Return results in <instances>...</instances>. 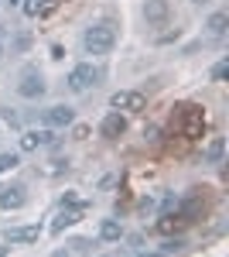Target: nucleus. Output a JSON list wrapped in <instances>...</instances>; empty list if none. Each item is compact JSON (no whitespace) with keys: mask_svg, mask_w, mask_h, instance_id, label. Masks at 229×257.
<instances>
[{"mask_svg":"<svg viewBox=\"0 0 229 257\" xmlns=\"http://www.w3.org/2000/svg\"><path fill=\"white\" fill-rule=\"evenodd\" d=\"M116 45V28L110 21H99V24H89L86 35H82V48L89 55H110Z\"/></svg>","mask_w":229,"mask_h":257,"instance_id":"obj_1","label":"nucleus"},{"mask_svg":"<svg viewBox=\"0 0 229 257\" xmlns=\"http://www.w3.org/2000/svg\"><path fill=\"white\" fill-rule=\"evenodd\" d=\"M69 89H72V93H86V89H93L96 82H99V69H96L93 62H79L76 69H72V72H69Z\"/></svg>","mask_w":229,"mask_h":257,"instance_id":"obj_2","label":"nucleus"},{"mask_svg":"<svg viewBox=\"0 0 229 257\" xmlns=\"http://www.w3.org/2000/svg\"><path fill=\"white\" fill-rule=\"evenodd\" d=\"M110 110H127V113H144L147 110V96L137 89H116L110 96Z\"/></svg>","mask_w":229,"mask_h":257,"instance_id":"obj_3","label":"nucleus"},{"mask_svg":"<svg viewBox=\"0 0 229 257\" xmlns=\"http://www.w3.org/2000/svg\"><path fill=\"white\" fill-rule=\"evenodd\" d=\"M41 123H45V127H52V131H65V127H72V123H76V110H72V106H65V103L48 106V110H41Z\"/></svg>","mask_w":229,"mask_h":257,"instance_id":"obj_4","label":"nucleus"},{"mask_svg":"<svg viewBox=\"0 0 229 257\" xmlns=\"http://www.w3.org/2000/svg\"><path fill=\"white\" fill-rule=\"evenodd\" d=\"M48 93V82H45V76L41 72H24L21 76V82H18V96H24V99H38V96H45Z\"/></svg>","mask_w":229,"mask_h":257,"instance_id":"obj_5","label":"nucleus"},{"mask_svg":"<svg viewBox=\"0 0 229 257\" xmlns=\"http://www.w3.org/2000/svg\"><path fill=\"white\" fill-rule=\"evenodd\" d=\"M41 237V226H11L7 233H4V240L11 243V247H28V243H38Z\"/></svg>","mask_w":229,"mask_h":257,"instance_id":"obj_6","label":"nucleus"},{"mask_svg":"<svg viewBox=\"0 0 229 257\" xmlns=\"http://www.w3.org/2000/svg\"><path fill=\"white\" fill-rule=\"evenodd\" d=\"M86 213V206H62L58 209V216L52 219V233H62V230H69V226H76L79 219Z\"/></svg>","mask_w":229,"mask_h":257,"instance_id":"obj_7","label":"nucleus"},{"mask_svg":"<svg viewBox=\"0 0 229 257\" xmlns=\"http://www.w3.org/2000/svg\"><path fill=\"white\" fill-rule=\"evenodd\" d=\"M21 151H38V148H45V144H52V127H41V131H24L21 134Z\"/></svg>","mask_w":229,"mask_h":257,"instance_id":"obj_8","label":"nucleus"},{"mask_svg":"<svg viewBox=\"0 0 229 257\" xmlns=\"http://www.w3.org/2000/svg\"><path fill=\"white\" fill-rule=\"evenodd\" d=\"M123 131H127V120L120 117V110L106 113V117H103V123H99V134H103L106 141H116L120 134H123Z\"/></svg>","mask_w":229,"mask_h":257,"instance_id":"obj_9","label":"nucleus"},{"mask_svg":"<svg viewBox=\"0 0 229 257\" xmlns=\"http://www.w3.org/2000/svg\"><path fill=\"white\" fill-rule=\"evenodd\" d=\"M144 18L151 21V24H164V21L171 18V4L168 0H147L144 4Z\"/></svg>","mask_w":229,"mask_h":257,"instance_id":"obj_10","label":"nucleus"},{"mask_svg":"<svg viewBox=\"0 0 229 257\" xmlns=\"http://www.w3.org/2000/svg\"><path fill=\"white\" fill-rule=\"evenodd\" d=\"M21 206H24V185L0 189V209H21Z\"/></svg>","mask_w":229,"mask_h":257,"instance_id":"obj_11","label":"nucleus"},{"mask_svg":"<svg viewBox=\"0 0 229 257\" xmlns=\"http://www.w3.org/2000/svg\"><path fill=\"white\" fill-rule=\"evenodd\" d=\"M202 158L209 165H222V158H226V138H212L205 144V151H202Z\"/></svg>","mask_w":229,"mask_h":257,"instance_id":"obj_12","label":"nucleus"},{"mask_svg":"<svg viewBox=\"0 0 229 257\" xmlns=\"http://www.w3.org/2000/svg\"><path fill=\"white\" fill-rule=\"evenodd\" d=\"M226 28H229V14L226 11H215V14L205 21V31H209V38H215V41L226 35Z\"/></svg>","mask_w":229,"mask_h":257,"instance_id":"obj_13","label":"nucleus"},{"mask_svg":"<svg viewBox=\"0 0 229 257\" xmlns=\"http://www.w3.org/2000/svg\"><path fill=\"white\" fill-rule=\"evenodd\" d=\"M55 7V0H21V11L28 14V18H41V14H48Z\"/></svg>","mask_w":229,"mask_h":257,"instance_id":"obj_14","label":"nucleus"},{"mask_svg":"<svg viewBox=\"0 0 229 257\" xmlns=\"http://www.w3.org/2000/svg\"><path fill=\"white\" fill-rule=\"evenodd\" d=\"M123 237V226H120V219H103L99 223V240H106V243H113V240Z\"/></svg>","mask_w":229,"mask_h":257,"instance_id":"obj_15","label":"nucleus"},{"mask_svg":"<svg viewBox=\"0 0 229 257\" xmlns=\"http://www.w3.org/2000/svg\"><path fill=\"white\" fill-rule=\"evenodd\" d=\"M18 165H21V155H14V151H4V155H0V175L14 172Z\"/></svg>","mask_w":229,"mask_h":257,"instance_id":"obj_16","label":"nucleus"},{"mask_svg":"<svg viewBox=\"0 0 229 257\" xmlns=\"http://www.w3.org/2000/svg\"><path fill=\"white\" fill-rule=\"evenodd\" d=\"M28 45H31V38H28V35H18V38H14V45H11V55H21V52H28Z\"/></svg>","mask_w":229,"mask_h":257,"instance_id":"obj_17","label":"nucleus"},{"mask_svg":"<svg viewBox=\"0 0 229 257\" xmlns=\"http://www.w3.org/2000/svg\"><path fill=\"white\" fill-rule=\"evenodd\" d=\"M226 76H229V62L222 59V62H219V65H215V69H212V79H215V82H222V79H226Z\"/></svg>","mask_w":229,"mask_h":257,"instance_id":"obj_18","label":"nucleus"},{"mask_svg":"<svg viewBox=\"0 0 229 257\" xmlns=\"http://www.w3.org/2000/svg\"><path fill=\"white\" fill-rule=\"evenodd\" d=\"M72 138H76V141H86V138H89V127H86V123H76V127H72Z\"/></svg>","mask_w":229,"mask_h":257,"instance_id":"obj_19","label":"nucleus"},{"mask_svg":"<svg viewBox=\"0 0 229 257\" xmlns=\"http://www.w3.org/2000/svg\"><path fill=\"white\" fill-rule=\"evenodd\" d=\"M0 62H4V31H0Z\"/></svg>","mask_w":229,"mask_h":257,"instance_id":"obj_20","label":"nucleus"},{"mask_svg":"<svg viewBox=\"0 0 229 257\" xmlns=\"http://www.w3.org/2000/svg\"><path fill=\"white\" fill-rule=\"evenodd\" d=\"M137 257H168V254H137Z\"/></svg>","mask_w":229,"mask_h":257,"instance_id":"obj_21","label":"nucleus"},{"mask_svg":"<svg viewBox=\"0 0 229 257\" xmlns=\"http://www.w3.org/2000/svg\"><path fill=\"white\" fill-rule=\"evenodd\" d=\"M191 4H198V7H205V4H209V0H191Z\"/></svg>","mask_w":229,"mask_h":257,"instance_id":"obj_22","label":"nucleus"},{"mask_svg":"<svg viewBox=\"0 0 229 257\" xmlns=\"http://www.w3.org/2000/svg\"><path fill=\"white\" fill-rule=\"evenodd\" d=\"M0 257H7V247H4V243H0Z\"/></svg>","mask_w":229,"mask_h":257,"instance_id":"obj_23","label":"nucleus"},{"mask_svg":"<svg viewBox=\"0 0 229 257\" xmlns=\"http://www.w3.org/2000/svg\"><path fill=\"white\" fill-rule=\"evenodd\" d=\"M7 4H11V7H14V4H21V0H7Z\"/></svg>","mask_w":229,"mask_h":257,"instance_id":"obj_24","label":"nucleus"}]
</instances>
